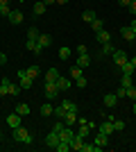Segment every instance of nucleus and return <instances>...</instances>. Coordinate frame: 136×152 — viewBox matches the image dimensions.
<instances>
[{
    "label": "nucleus",
    "instance_id": "1",
    "mask_svg": "<svg viewBox=\"0 0 136 152\" xmlns=\"http://www.w3.org/2000/svg\"><path fill=\"white\" fill-rule=\"evenodd\" d=\"M14 141H18V143H25V145H30L32 143V134L27 132L23 125L14 127Z\"/></svg>",
    "mask_w": 136,
    "mask_h": 152
},
{
    "label": "nucleus",
    "instance_id": "2",
    "mask_svg": "<svg viewBox=\"0 0 136 152\" xmlns=\"http://www.w3.org/2000/svg\"><path fill=\"white\" fill-rule=\"evenodd\" d=\"M43 93H45V98H48V100H55V98L59 95L57 82H45V86H43Z\"/></svg>",
    "mask_w": 136,
    "mask_h": 152
},
{
    "label": "nucleus",
    "instance_id": "3",
    "mask_svg": "<svg viewBox=\"0 0 136 152\" xmlns=\"http://www.w3.org/2000/svg\"><path fill=\"white\" fill-rule=\"evenodd\" d=\"M59 143H61V139H59V132H55V129H50V134L45 136V145L55 150V148H57Z\"/></svg>",
    "mask_w": 136,
    "mask_h": 152
},
{
    "label": "nucleus",
    "instance_id": "4",
    "mask_svg": "<svg viewBox=\"0 0 136 152\" xmlns=\"http://www.w3.org/2000/svg\"><path fill=\"white\" fill-rule=\"evenodd\" d=\"M7 18H9V23H14V25H20V23H23V12H20V9H12Z\"/></svg>",
    "mask_w": 136,
    "mask_h": 152
},
{
    "label": "nucleus",
    "instance_id": "5",
    "mask_svg": "<svg viewBox=\"0 0 136 152\" xmlns=\"http://www.w3.org/2000/svg\"><path fill=\"white\" fill-rule=\"evenodd\" d=\"M59 139H61V141H66V143H73V139H75V132H73L71 127L66 125L64 129H61V132H59Z\"/></svg>",
    "mask_w": 136,
    "mask_h": 152
},
{
    "label": "nucleus",
    "instance_id": "6",
    "mask_svg": "<svg viewBox=\"0 0 136 152\" xmlns=\"http://www.w3.org/2000/svg\"><path fill=\"white\" fill-rule=\"evenodd\" d=\"M111 57H113V61H116L118 66H123V64L127 61V59H129V57H127V52L118 50V48H116V50H113V52H111Z\"/></svg>",
    "mask_w": 136,
    "mask_h": 152
},
{
    "label": "nucleus",
    "instance_id": "7",
    "mask_svg": "<svg viewBox=\"0 0 136 152\" xmlns=\"http://www.w3.org/2000/svg\"><path fill=\"white\" fill-rule=\"evenodd\" d=\"M20 121H23V116H20L18 111H14V114L7 116V125L12 127V129H14V127H18V125H20Z\"/></svg>",
    "mask_w": 136,
    "mask_h": 152
},
{
    "label": "nucleus",
    "instance_id": "8",
    "mask_svg": "<svg viewBox=\"0 0 136 152\" xmlns=\"http://www.w3.org/2000/svg\"><path fill=\"white\" fill-rule=\"evenodd\" d=\"M25 48H27V50H32L34 55H41V52H43V48L39 45V41H36V39H27Z\"/></svg>",
    "mask_w": 136,
    "mask_h": 152
},
{
    "label": "nucleus",
    "instance_id": "9",
    "mask_svg": "<svg viewBox=\"0 0 136 152\" xmlns=\"http://www.w3.org/2000/svg\"><path fill=\"white\" fill-rule=\"evenodd\" d=\"M116 104H118V95L116 93H104V107L113 109Z\"/></svg>",
    "mask_w": 136,
    "mask_h": 152
},
{
    "label": "nucleus",
    "instance_id": "10",
    "mask_svg": "<svg viewBox=\"0 0 136 152\" xmlns=\"http://www.w3.org/2000/svg\"><path fill=\"white\" fill-rule=\"evenodd\" d=\"M77 121H79V118H77V111H66V116H64V123H66L68 127L77 125Z\"/></svg>",
    "mask_w": 136,
    "mask_h": 152
},
{
    "label": "nucleus",
    "instance_id": "11",
    "mask_svg": "<svg viewBox=\"0 0 136 152\" xmlns=\"http://www.w3.org/2000/svg\"><path fill=\"white\" fill-rule=\"evenodd\" d=\"M100 132H102V134H107V136H109L111 132H116V129H113V121H111V118H107V121H104L102 125H100Z\"/></svg>",
    "mask_w": 136,
    "mask_h": 152
},
{
    "label": "nucleus",
    "instance_id": "12",
    "mask_svg": "<svg viewBox=\"0 0 136 152\" xmlns=\"http://www.w3.org/2000/svg\"><path fill=\"white\" fill-rule=\"evenodd\" d=\"M57 89H59V93H61V91H66V89H71V80H68V77H64V75H59Z\"/></svg>",
    "mask_w": 136,
    "mask_h": 152
},
{
    "label": "nucleus",
    "instance_id": "13",
    "mask_svg": "<svg viewBox=\"0 0 136 152\" xmlns=\"http://www.w3.org/2000/svg\"><path fill=\"white\" fill-rule=\"evenodd\" d=\"M45 9H48V7L43 5V0H36V2L32 5V12L36 14V16H43V14H45Z\"/></svg>",
    "mask_w": 136,
    "mask_h": 152
},
{
    "label": "nucleus",
    "instance_id": "14",
    "mask_svg": "<svg viewBox=\"0 0 136 152\" xmlns=\"http://www.w3.org/2000/svg\"><path fill=\"white\" fill-rule=\"evenodd\" d=\"M113 50H116V45L111 43V41H109V43H102V48H100V57H107V55H111Z\"/></svg>",
    "mask_w": 136,
    "mask_h": 152
},
{
    "label": "nucleus",
    "instance_id": "15",
    "mask_svg": "<svg viewBox=\"0 0 136 152\" xmlns=\"http://www.w3.org/2000/svg\"><path fill=\"white\" fill-rule=\"evenodd\" d=\"M120 34H123V39H127V41H134V39H136V34L132 32V27H129V25L120 27Z\"/></svg>",
    "mask_w": 136,
    "mask_h": 152
},
{
    "label": "nucleus",
    "instance_id": "16",
    "mask_svg": "<svg viewBox=\"0 0 136 152\" xmlns=\"http://www.w3.org/2000/svg\"><path fill=\"white\" fill-rule=\"evenodd\" d=\"M36 41H39V45L45 50V48L52 43V37H50V34H39V39H36Z\"/></svg>",
    "mask_w": 136,
    "mask_h": 152
},
{
    "label": "nucleus",
    "instance_id": "17",
    "mask_svg": "<svg viewBox=\"0 0 136 152\" xmlns=\"http://www.w3.org/2000/svg\"><path fill=\"white\" fill-rule=\"evenodd\" d=\"M59 75H61V73H59L57 68H50L48 73H45V82H57V80H59Z\"/></svg>",
    "mask_w": 136,
    "mask_h": 152
},
{
    "label": "nucleus",
    "instance_id": "18",
    "mask_svg": "<svg viewBox=\"0 0 136 152\" xmlns=\"http://www.w3.org/2000/svg\"><path fill=\"white\" fill-rule=\"evenodd\" d=\"M89 64H91V57H89V52H86V55H79V57H77V64H75V66H79V68H86Z\"/></svg>",
    "mask_w": 136,
    "mask_h": 152
},
{
    "label": "nucleus",
    "instance_id": "19",
    "mask_svg": "<svg viewBox=\"0 0 136 152\" xmlns=\"http://www.w3.org/2000/svg\"><path fill=\"white\" fill-rule=\"evenodd\" d=\"M107 141H109V136H107V134L97 132V136H95V145H97V148H104V145H107Z\"/></svg>",
    "mask_w": 136,
    "mask_h": 152
},
{
    "label": "nucleus",
    "instance_id": "20",
    "mask_svg": "<svg viewBox=\"0 0 136 152\" xmlns=\"http://www.w3.org/2000/svg\"><path fill=\"white\" fill-rule=\"evenodd\" d=\"M120 68H123V75H134V73H136V68L132 66V61H129V59H127V61H125L123 66H120Z\"/></svg>",
    "mask_w": 136,
    "mask_h": 152
},
{
    "label": "nucleus",
    "instance_id": "21",
    "mask_svg": "<svg viewBox=\"0 0 136 152\" xmlns=\"http://www.w3.org/2000/svg\"><path fill=\"white\" fill-rule=\"evenodd\" d=\"M18 93H20V86H18V84H14V82L7 84V95H14V98H16Z\"/></svg>",
    "mask_w": 136,
    "mask_h": 152
},
{
    "label": "nucleus",
    "instance_id": "22",
    "mask_svg": "<svg viewBox=\"0 0 136 152\" xmlns=\"http://www.w3.org/2000/svg\"><path fill=\"white\" fill-rule=\"evenodd\" d=\"M39 111H41V116H45V118H48V116H52V114H55V107H52L50 102H45V104L39 109Z\"/></svg>",
    "mask_w": 136,
    "mask_h": 152
},
{
    "label": "nucleus",
    "instance_id": "23",
    "mask_svg": "<svg viewBox=\"0 0 136 152\" xmlns=\"http://www.w3.org/2000/svg\"><path fill=\"white\" fill-rule=\"evenodd\" d=\"M97 41H100V43H109V41H111V34L107 30H100V32H97Z\"/></svg>",
    "mask_w": 136,
    "mask_h": 152
},
{
    "label": "nucleus",
    "instance_id": "24",
    "mask_svg": "<svg viewBox=\"0 0 136 152\" xmlns=\"http://www.w3.org/2000/svg\"><path fill=\"white\" fill-rule=\"evenodd\" d=\"M82 18H84V23H93L97 16H95V12H93V9H86V12L82 14Z\"/></svg>",
    "mask_w": 136,
    "mask_h": 152
},
{
    "label": "nucleus",
    "instance_id": "25",
    "mask_svg": "<svg viewBox=\"0 0 136 152\" xmlns=\"http://www.w3.org/2000/svg\"><path fill=\"white\" fill-rule=\"evenodd\" d=\"M25 70H27V77H30V80H34V77L41 73V68L36 66V64H34V66H30V68H25Z\"/></svg>",
    "mask_w": 136,
    "mask_h": 152
},
{
    "label": "nucleus",
    "instance_id": "26",
    "mask_svg": "<svg viewBox=\"0 0 136 152\" xmlns=\"http://www.w3.org/2000/svg\"><path fill=\"white\" fill-rule=\"evenodd\" d=\"M61 107H64L66 111H77V104L73 100H61Z\"/></svg>",
    "mask_w": 136,
    "mask_h": 152
},
{
    "label": "nucleus",
    "instance_id": "27",
    "mask_svg": "<svg viewBox=\"0 0 136 152\" xmlns=\"http://www.w3.org/2000/svg\"><path fill=\"white\" fill-rule=\"evenodd\" d=\"M91 27H93V32L97 34L100 30H104V20H102V18H95L93 23H91Z\"/></svg>",
    "mask_w": 136,
    "mask_h": 152
},
{
    "label": "nucleus",
    "instance_id": "28",
    "mask_svg": "<svg viewBox=\"0 0 136 152\" xmlns=\"http://www.w3.org/2000/svg\"><path fill=\"white\" fill-rule=\"evenodd\" d=\"M18 86H20V89H23V91H27V89H32V82H34V80H30V77H23V80H18Z\"/></svg>",
    "mask_w": 136,
    "mask_h": 152
},
{
    "label": "nucleus",
    "instance_id": "29",
    "mask_svg": "<svg viewBox=\"0 0 136 152\" xmlns=\"http://www.w3.org/2000/svg\"><path fill=\"white\" fill-rule=\"evenodd\" d=\"M84 75V68H79V66H73L71 68V77L73 80H77V77H82Z\"/></svg>",
    "mask_w": 136,
    "mask_h": 152
},
{
    "label": "nucleus",
    "instance_id": "30",
    "mask_svg": "<svg viewBox=\"0 0 136 152\" xmlns=\"http://www.w3.org/2000/svg\"><path fill=\"white\" fill-rule=\"evenodd\" d=\"M9 82H12L9 77H2V80H0V95H7V84Z\"/></svg>",
    "mask_w": 136,
    "mask_h": 152
},
{
    "label": "nucleus",
    "instance_id": "31",
    "mask_svg": "<svg viewBox=\"0 0 136 152\" xmlns=\"http://www.w3.org/2000/svg\"><path fill=\"white\" fill-rule=\"evenodd\" d=\"M132 84H134V82H132V75H123V80H120V86H123V89H129Z\"/></svg>",
    "mask_w": 136,
    "mask_h": 152
},
{
    "label": "nucleus",
    "instance_id": "32",
    "mask_svg": "<svg viewBox=\"0 0 136 152\" xmlns=\"http://www.w3.org/2000/svg\"><path fill=\"white\" fill-rule=\"evenodd\" d=\"M68 57H71V48H61V50H59V59H61V61H68Z\"/></svg>",
    "mask_w": 136,
    "mask_h": 152
},
{
    "label": "nucleus",
    "instance_id": "33",
    "mask_svg": "<svg viewBox=\"0 0 136 152\" xmlns=\"http://www.w3.org/2000/svg\"><path fill=\"white\" fill-rule=\"evenodd\" d=\"M16 111H18V114H20V116H27V114H30V107H27L25 102H20L18 107H16Z\"/></svg>",
    "mask_w": 136,
    "mask_h": 152
},
{
    "label": "nucleus",
    "instance_id": "34",
    "mask_svg": "<svg viewBox=\"0 0 136 152\" xmlns=\"http://www.w3.org/2000/svg\"><path fill=\"white\" fill-rule=\"evenodd\" d=\"M55 150H57V152H68V150H73V148H71V143H66V141H61V143H59V145L55 148Z\"/></svg>",
    "mask_w": 136,
    "mask_h": 152
},
{
    "label": "nucleus",
    "instance_id": "35",
    "mask_svg": "<svg viewBox=\"0 0 136 152\" xmlns=\"http://www.w3.org/2000/svg\"><path fill=\"white\" fill-rule=\"evenodd\" d=\"M39 34H41V32L39 30H36V27H30V30H27V39H39Z\"/></svg>",
    "mask_w": 136,
    "mask_h": 152
},
{
    "label": "nucleus",
    "instance_id": "36",
    "mask_svg": "<svg viewBox=\"0 0 136 152\" xmlns=\"http://www.w3.org/2000/svg\"><path fill=\"white\" fill-rule=\"evenodd\" d=\"M55 116H57V121H64L66 109H64V107H55Z\"/></svg>",
    "mask_w": 136,
    "mask_h": 152
},
{
    "label": "nucleus",
    "instance_id": "37",
    "mask_svg": "<svg viewBox=\"0 0 136 152\" xmlns=\"http://www.w3.org/2000/svg\"><path fill=\"white\" fill-rule=\"evenodd\" d=\"M9 5H5V2H0V16H9Z\"/></svg>",
    "mask_w": 136,
    "mask_h": 152
},
{
    "label": "nucleus",
    "instance_id": "38",
    "mask_svg": "<svg viewBox=\"0 0 136 152\" xmlns=\"http://www.w3.org/2000/svg\"><path fill=\"white\" fill-rule=\"evenodd\" d=\"M75 84H77L79 89H86V77L82 75V77H77V80H75Z\"/></svg>",
    "mask_w": 136,
    "mask_h": 152
},
{
    "label": "nucleus",
    "instance_id": "39",
    "mask_svg": "<svg viewBox=\"0 0 136 152\" xmlns=\"http://www.w3.org/2000/svg\"><path fill=\"white\" fill-rule=\"evenodd\" d=\"M113 129L123 132V129H125V121H113Z\"/></svg>",
    "mask_w": 136,
    "mask_h": 152
},
{
    "label": "nucleus",
    "instance_id": "40",
    "mask_svg": "<svg viewBox=\"0 0 136 152\" xmlns=\"http://www.w3.org/2000/svg\"><path fill=\"white\" fill-rule=\"evenodd\" d=\"M127 95H129L132 100H136V86H134V84H132L129 89H127Z\"/></svg>",
    "mask_w": 136,
    "mask_h": 152
},
{
    "label": "nucleus",
    "instance_id": "41",
    "mask_svg": "<svg viewBox=\"0 0 136 152\" xmlns=\"http://www.w3.org/2000/svg\"><path fill=\"white\" fill-rule=\"evenodd\" d=\"M116 95H118V100H120V98H125V95H127V89H123V86H120V89L116 91Z\"/></svg>",
    "mask_w": 136,
    "mask_h": 152
},
{
    "label": "nucleus",
    "instance_id": "42",
    "mask_svg": "<svg viewBox=\"0 0 136 152\" xmlns=\"http://www.w3.org/2000/svg\"><path fill=\"white\" fill-rule=\"evenodd\" d=\"M127 9H129V12H132V14H134V16H136V0H132V5L127 7Z\"/></svg>",
    "mask_w": 136,
    "mask_h": 152
},
{
    "label": "nucleus",
    "instance_id": "43",
    "mask_svg": "<svg viewBox=\"0 0 136 152\" xmlns=\"http://www.w3.org/2000/svg\"><path fill=\"white\" fill-rule=\"evenodd\" d=\"M5 64H7V55H5V52H0V66H5Z\"/></svg>",
    "mask_w": 136,
    "mask_h": 152
},
{
    "label": "nucleus",
    "instance_id": "44",
    "mask_svg": "<svg viewBox=\"0 0 136 152\" xmlns=\"http://www.w3.org/2000/svg\"><path fill=\"white\" fill-rule=\"evenodd\" d=\"M77 55H86V45H77Z\"/></svg>",
    "mask_w": 136,
    "mask_h": 152
},
{
    "label": "nucleus",
    "instance_id": "45",
    "mask_svg": "<svg viewBox=\"0 0 136 152\" xmlns=\"http://www.w3.org/2000/svg\"><path fill=\"white\" fill-rule=\"evenodd\" d=\"M118 2H120L123 7H129V5H132V0H118Z\"/></svg>",
    "mask_w": 136,
    "mask_h": 152
},
{
    "label": "nucleus",
    "instance_id": "46",
    "mask_svg": "<svg viewBox=\"0 0 136 152\" xmlns=\"http://www.w3.org/2000/svg\"><path fill=\"white\" fill-rule=\"evenodd\" d=\"M55 2H57V0H43V5H45V7H50V5H55Z\"/></svg>",
    "mask_w": 136,
    "mask_h": 152
},
{
    "label": "nucleus",
    "instance_id": "47",
    "mask_svg": "<svg viewBox=\"0 0 136 152\" xmlns=\"http://www.w3.org/2000/svg\"><path fill=\"white\" fill-rule=\"evenodd\" d=\"M129 27H132V32L136 34V20H132V23H129Z\"/></svg>",
    "mask_w": 136,
    "mask_h": 152
},
{
    "label": "nucleus",
    "instance_id": "48",
    "mask_svg": "<svg viewBox=\"0 0 136 152\" xmlns=\"http://www.w3.org/2000/svg\"><path fill=\"white\" fill-rule=\"evenodd\" d=\"M57 5H68V0H57Z\"/></svg>",
    "mask_w": 136,
    "mask_h": 152
},
{
    "label": "nucleus",
    "instance_id": "49",
    "mask_svg": "<svg viewBox=\"0 0 136 152\" xmlns=\"http://www.w3.org/2000/svg\"><path fill=\"white\" fill-rule=\"evenodd\" d=\"M129 61H132V66H134V68H136V57H132Z\"/></svg>",
    "mask_w": 136,
    "mask_h": 152
},
{
    "label": "nucleus",
    "instance_id": "50",
    "mask_svg": "<svg viewBox=\"0 0 136 152\" xmlns=\"http://www.w3.org/2000/svg\"><path fill=\"white\" fill-rule=\"evenodd\" d=\"M0 2H5V5H9V2H12V0H0Z\"/></svg>",
    "mask_w": 136,
    "mask_h": 152
},
{
    "label": "nucleus",
    "instance_id": "51",
    "mask_svg": "<svg viewBox=\"0 0 136 152\" xmlns=\"http://www.w3.org/2000/svg\"><path fill=\"white\" fill-rule=\"evenodd\" d=\"M132 109H134V114H136V100H134V107H132Z\"/></svg>",
    "mask_w": 136,
    "mask_h": 152
},
{
    "label": "nucleus",
    "instance_id": "52",
    "mask_svg": "<svg viewBox=\"0 0 136 152\" xmlns=\"http://www.w3.org/2000/svg\"><path fill=\"white\" fill-rule=\"evenodd\" d=\"M0 139H2V132H0Z\"/></svg>",
    "mask_w": 136,
    "mask_h": 152
},
{
    "label": "nucleus",
    "instance_id": "53",
    "mask_svg": "<svg viewBox=\"0 0 136 152\" xmlns=\"http://www.w3.org/2000/svg\"><path fill=\"white\" fill-rule=\"evenodd\" d=\"M20 2H25V0H20Z\"/></svg>",
    "mask_w": 136,
    "mask_h": 152
}]
</instances>
